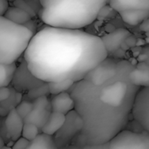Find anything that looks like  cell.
<instances>
[{"instance_id": "cell-7", "label": "cell", "mask_w": 149, "mask_h": 149, "mask_svg": "<svg viewBox=\"0 0 149 149\" xmlns=\"http://www.w3.org/2000/svg\"><path fill=\"white\" fill-rule=\"evenodd\" d=\"M45 84V83L44 81L38 79L32 74L28 68L26 61L23 58L21 63L17 65L10 86L17 93L25 94Z\"/></svg>"}, {"instance_id": "cell-20", "label": "cell", "mask_w": 149, "mask_h": 149, "mask_svg": "<svg viewBox=\"0 0 149 149\" xmlns=\"http://www.w3.org/2000/svg\"><path fill=\"white\" fill-rule=\"evenodd\" d=\"M50 94L52 96L63 93H68L76 83H74L72 80H64V81H59V82H52V83H47Z\"/></svg>"}, {"instance_id": "cell-30", "label": "cell", "mask_w": 149, "mask_h": 149, "mask_svg": "<svg viewBox=\"0 0 149 149\" xmlns=\"http://www.w3.org/2000/svg\"><path fill=\"white\" fill-rule=\"evenodd\" d=\"M10 4H9V2L6 1V0H0V16L3 17L6 11L8 10V9L10 8Z\"/></svg>"}, {"instance_id": "cell-15", "label": "cell", "mask_w": 149, "mask_h": 149, "mask_svg": "<svg viewBox=\"0 0 149 149\" xmlns=\"http://www.w3.org/2000/svg\"><path fill=\"white\" fill-rule=\"evenodd\" d=\"M65 121V114L52 112L49 118V120L47 121V123L42 129V133L47 135L54 136L62 127Z\"/></svg>"}, {"instance_id": "cell-17", "label": "cell", "mask_w": 149, "mask_h": 149, "mask_svg": "<svg viewBox=\"0 0 149 149\" xmlns=\"http://www.w3.org/2000/svg\"><path fill=\"white\" fill-rule=\"evenodd\" d=\"M122 20L129 25L141 24L149 18V10H130L120 13Z\"/></svg>"}, {"instance_id": "cell-40", "label": "cell", "mask_w": 149, "mask_h": 149, "mask_svg": "<svg viewBox=\"0 0 149 149\" xmlns=\"http://www.w3.org/2000/svg\"><path fill=\"white\" fill-rule=\"evenodd\" d=\"M0 149H12L11 148H9V147H7V146H5L4 148H0Z\"/></svg>"}, {"instance_id": "cell-25", "label": "cell", "mask_w": 149, "mask_h": 149, "mask_svg": "<svg viewBox=\"0 0 149 149\" xmlns=\"http://www.w3.org/2000/svg\"><path fill=\"white\" fill-rule=\"evenodd\" d=\"M12 3V6H15V7H17V8H20L24 10H25L26 12H28L31 17H34L35 16H37L36 12L30 7V5L26 3V1L24 0H17V1H12L11 2Z\"/></svg>"}, {"instance_id": "cell-42", "label": "cell", "mask_w": 149, "mask_h": 149, "mask_svg": "<svg viewBox=\"0 0 149 149\" xmlns=\"http://www.w3.org/2000/svg\"><path fill=\"white\" fill-rule=\"evenodd\" d=\"M146 36H147V38H149V32H147V33H146Z\"/></svg>"}, {"instance_id": "cell-39", "label": "cell", "mask_w": 149, "mask_h": 149, "mask_svg": "<svg viewBox=\"0 0 149 149\" xmlns=\"http://www.w3.org/2000/svg\"><path fill=\"white\" fill-rule=\"evenodd\" d=\"M61 149H81L80 148H79V147H76V146H72V145H71V146H69V147H67V148H61Z\"/></svg>"}, {"instance_id": "cell-11", "label": "cell", "mask_w": 149, "mask_h": 149, "mask_svg": "<svg viewBox=\"0 0 149 149\" xmlns=\"http://www.w3.org/2000/svg\"><path fill=\"white\" fill-rule=\"evenodd\" d=\"M4 123L10 135V138L14 142L22 137L24 121L19 116L16 109L10 111V113L4 118Z\"/></svg>"}, {"instance_id": "cell-6", "label": "cell", "mask_w": 149, "mask_h": 149, "mask_svg": "<svg viewBox=\"0 0 149 149\" xmlns=\"http://www.w3.org/2000/svg\"><path fill=\"white\" fill-rule=\"evenodd\" d=\"M110 149H149V134L125 129L111 140Z\"/></svg>"}, {"instance_id": "cell-21", "label": "cell", "mask_w": 149, "mask_h": 149, "mask_svg": "<svg viewBox=\"0 0 149 149\" xmlns=\"http://www.w3.org/2000/svg\"><path fill=\"white\" fill-rule=\"evenodd\" d=\"M49 94H50V91H49L48 84L45 83L42 86H39L38 88L24 94V100H28V101L33 102L34 100H36L38 98L48 97Z\"/></svg>"}, {"instance_id": "cell-9", "label": "cell", "mask_w": 149, "mask_h": 149, "mask_svg": "<svg viewBox=\"0 0 149 149\" xmlns=\"http://www.w3.org/2000/svg\"><path fill=\"white\" fill-rule=\"evenodd\" d=\"M133 117L149 134V87L142 88L139 92L133 109Z\"/></svg>"}, {"instance_id": "cell-12", "label": "cell", "mask_w": 149, "mask_h": 149, "mask_svg": "<svg viewBox=\"0 0 149 149\" xmlns=\"http://www.w3.org/2000/svg\"><path fill=\"white\" fill-rule=\"evenodd\" d=\"M51 105L52 112L59 113L65 115L75 110V101L69 93H63L52 96Z\"/></svg>"}, {"instance_id": "cell-38", "label": "cell", "mask_w": 149, "mask_h": 149, "mask_svg": "<svg viewBox=\"0 0 149 149\" xmlns=\"http://www.w3.org/2000/svg\"><path fill=\"white\" fill-rule=\"evenodd\" d=\"M4 147H5V141L2 138H0V148H3Z\"/></svg>"}, {"instance_id": "cell-26", "label": "cell", "mask_w": 149, "mask_h": 149, "mask_svg": "<svg viewBox=\"0 0 149 149\" xmlns=\"http://www.w3.org/2000/svg\"><path fill=\"white\" fill-rule=\"evenodd\" d=\"M0 125H1V127H0V138H2L5 141V143L7 145L8 141L10 142V141H13L11 140L10 135V134L8 132V129H7V127L5 126L4 118H2V120L0 121Z\"/></svg>"}, {"instance_id": "cell-32", "label": "cell", "mask_w": 149, "mask_h": 149, "mask_svg": "<svg viewBox=\"0 0 149 149\" xmlns=\"http://www.w3.org/2000/svg\"><path fill=\"white\" fill-rule=\"evenodd\" d=\"M24 26H25L26 28H28L30 31H31L34 34H36V33H37V32H36L37 25H36V22H35L33 19H31V20H30L29 22H27V23L24 24Z\"/></svg>"}, {"instance_id": "cell-34", "label": "cell", "mask_w": 149, "mask_h": 149, "mask_svg": "<svg viewBox=\"0 0 149 149\" xmlns=\"http://www.w3.org/2000/svg\"><path fill=\"white\" fill-rule=\"evenodd\" d=\"M141 53L145 54V55L148 57V59H147L146 63L149 65V45H146V46L143 47V49H142V51H141Z\"/></svg>"}, {"instance_id": "cell-19", "label": "cell", "mask_w": 149, "mask_h": 149, "mask_svg": "<svg viewBox=\"0 0 149 149\" xmlns=\"http://www.w3.org/2000/svg\"><path fill=\"white\" fill-rule=\"evenodd\" d=\"M17 68V65L16 63H0V87H8L10 86Z\"/></svg>"}, {"instance_id": "cell-4", "label": "cell", "mask_w": 149, "mask_h": 149, "mask_svg": "<svg viewBox=\"0 0 149 149\" xmlns=\"http://www.w3.org/2000/svg\"><path fill=\"white\" fill-rule=\"evenodd\" d=\"M34 36L24 25L0 17V63H16L24 54Z\"/></svg>"}, {"instance_id": "cell-22", "label": "cell", "mask_w": 149, "mask_h": 149, "mask_svg": "<svg viewBox=\"0 0 149 149\" xmlns=\"http://www.w3.org/2000/svg\"><path fill=\"white\" fill-rule=\"evenodd\" d=\"M41 134L40 130L37 126L31 123H24V128H23V133H22V137L28 140L29 141H33L35 138H37L39 134Z\"/></svg>"}, {"instance_id": "cell-10", "label": "cell", "mask_w": 149, "mask_h": 149, "mask_svg": "<svg viewBox=\"0 0 149 149\" xmlns=\"http://www.w3.org/2000/svg\"><path fill=\"white\" fill-rule=\"evenodd\" d=\"M132 33L125 28H118L113 31L100 37L102 42L109 54H114L121 49V45L126 42L127 38L130 37Z\"/></svg>"}, {"instance_id": "cell-36", "label": "cell", "mask_w": 149, "mask_h": 149, "mask_svg": "<svg viewBox=\"0 0 149 149\" xmlns=\"http://www.w3.org/2000/svg\"><path fill=\"white\" fill-rule=\"evenodd\" d=\"M127 60H128V62H129L133 66H134V67L139 64V61L137 60V58H134V57H131V58H128Z\"/></svg>"}, {"instance_id": "cell-41", "label": "cell", "mask_w": 149, "mask_h": 149, "mask_svg": "<svg viewBox=\"0 0 149 149\" xmlns=\"http://www.w3.org/2000/svg\"><path fill=\"white\" fill-rule=\"evenodd\" d=\"M145 40H146V43H148V44H149V38H146Z\"/></svg>"}, {"instance_id": "cell-27", "label": "cell", "mask_w": 149, "mask_h": 149, "mask_svg": "<svg viewBox=\"0 0 149 149\" xmlns=\"http://www.w3.org/2000/svg\"><path fill=\"white\" fill-rule=\"evenodd\" d=\"M30 141L23 137H21L20 139H18L17 141H15L13 147L11 148L12 149H26L27 147L29 146Z\"/></svg>"}, {"instance_id": "cell-23", "label": "cell", "mask_w": 149, "mask_h": 149, "mask_svg": "<svg viewBox=\"0 0 149 149\" xmlns=\"http://www.w3.org/2000/svg\"><path fill=\"white\" fill-rule=\"evenodd\" d=\"M117 13L118 12L108 3V4L105 5L100 10L98 17H97V20L100 21V22H102V21H105V20H107V19L113 18L116 16Z\"/></svg>"}, {"instance_id": "cell-14", "label": "cell", "mask_w": 149, "mask_h": 149, "mask_svg": "<svg viewBox=\"0 0 149 149\" xmlns=\"http://www.w3.org/2000/svg\"><path fill=\"white\" fill-rule=\"evenodd\" d=\"M130 81L140 88L149 87V65L146 62L139 63L130 73Z\"/></svg>"}, {"instance_id": "cell-35", "label": "cell", "mask_w": 149, "mask_h": 149, "mask_svg": "<svg viewBox=\"0 0 149 149\" xmlns=\"http://www.w3.org/2000/svg\"><path fill=\"white\" fill-rule=\"evenodd\" d=\"M145 45H146V40H145V39L138 38L137 44H136V46H137V47H144V46H146Z\"/></svg>"}, {"instance_id": "cell-2", "label": "cell", "mask_w": 149, "mask_h": 149, "mask_svg": "<svg viewBox=\"0 0 149 149\" xmlns=\"http://www.w3.org/2000/svg\"><path fill=\"white\" fill-rule=\"evenodd\" d=\"M107 58L100 37L50 26L35 34L24 54L29 70L45 83H78Z\"/></svg>"}, {"instance_id": "cell-28", "label": "cell", "mask_w": 149, "mask_h": 149, "mask_svg": "<svg viewBox=\"0 0 149 149\" xmlns=\"http://www.w3.org/2000/svg\"><path fill=\"white\" fill-rule=\"evenodd\" d=\"M11 94L10 86L8 87H0V102H3L10 98Z\"/></svg>"}, {"instance_id": "cell-5", "label": "cell", "mask_w": 149, "mask_h": 149, "mask_svg": "<svg viewBox=\"0 0 149 149\" xmlns=\"http://www.w3.org/2000/svg\"><path fill=\"white\" fill-rule=\"evenodd\" d=\"M85 122L81 116L75 111L65 115V121L59 131L54 135V140L58 149L71 146L73 141L81 134Z\"/></svg>"}, {"instance_id": "cell-37", "label": "cell", "mask_w": 149, "mask_h": 149, "mask_svg": "<svg viewBox=\"0 0 149 149\" xmlns=\"http://www.w3.org/2000/svg\"><path fill=\"white\" fill-rule=\"evenodd\" d=\"M121 49H122L123 51H125V52H126V51L129 50L130 48H129V46H128V45L126 44V42H125V43H123V44H122V45H121Z\"/></svg>"}, {"instance_id": "cell-16", "label": "cell", "mask_w": 149, "mask_h": 149, "mask_svg": "<svg viewBox=\"0 0 149 149\" xmlns=\"http://www.w3.org/2000/svg\"><path fill=\"white\" fill-rule=\"evenodd\" d=\"M3 17L20 25H24L27 22L32 19V17L28 12L15 6H10Z\"/></svg>"}, {"instance_id": "cell-13", "label": "cell", "mask_w": 149, "mask_h": 149, "mask_svg": "<svg viewBox=\"0 0 149 149\" xmlns=\"http://www.w3.org/2000/svg\"><path fill=\"white\" fill-rule=\"evenodd\" d=\"M109 4L119 13L130 10H149V0H111Z\"/></svg>"}, {"instance_id": "cell-29", "label": "cell", "mask_w": 149, "mask_h": 149, "mask_svg": "<svg viewBox=\"0 0 149 149\" xmlns=\"http://www.w3.org/2000/svg\"><path fill=\"white\" fill-rule=\"evenodd\" d=\"M81 149H110V141L104 143V144H99V145H86L84 146Z\"/></svg>"}, {"instance_id": "cell-33", "label": "cell", "mask_w": 149, "mask_h": 149, "mask_svg": "<svg viewBox=\"0 0 149 149\" xmlns=\"http://www.w3.org/2000/svg\"><path fill=\"white\" fill-rule=\"evenodd\" d=\"M140 29L144 31V32H149V18H148L147 20H145L141 25H140Z\"/></svg>"}, {"instance_id": "cell-24", "label": "cell", "mask_w": 149, "mask_h": 149, "mask_svg": "<svg viewBox=\"0 0 149 149\" xmlns=\"http://www.w3.org/2000/svg\"><path fill=\"white\" fill-rule=\"evenodd\" d=\"M33 109V102L31 101H28V100H23L17 107H16V111L17 112V113L19 114V116L24 120L32 111Z\"/></svg>"}, {"instance_id": "cell-3", "label": "cell", "mask_w": 149, "mask_h": 149, "mask_svg": "<svg viewBox=\"0 0 149 149\" xmlns=\"http://www.w3.org/2000/svg\"><path fill=\"white\" fill-rule=\"evenodd\" d=\"M40 20L47 26L79 30L93 23L107 0H40Z\"/></svg>"}, {"instance_id": "cell-18", "label": "cell", "mask_w": 149, "mask_h": 149, "mask_svg": "<svg viewBox=\"0 0 149 149\" xmlns=\"http://www.w3.org/2000/svg\"><path fill=\"white\" fill-rule=\"evenodd\" d=\"M26 149H58L56 145L54 136L41 133L37 138L30 141Z\"/></svg>"}, {"instance_id": "cell-31", "label": "cell", "mask_w": 149, "mask_h": 149, "mask_svg": "<svg viewBox=\"0 0 149 149\" xmlns=\"http://www.w3.org/2000/svg\"><path fill=\"white\" fill-rule=\"evenodd\" d=\"M137 38L134 36V35H131L130 37H128L126 40V44L129 46V48L133 49L136 46V44H137Z\"/></svg>"}, {"instance_id": "cell-1", "label": "cell", "mask_w": 149, "mask_h": 149, "mask_svg": "<svg viewBox=\"0 0 149 149\" xmlns=\"http://www.w3.org/2000/svg\"><path fill=\"white\" fill-rule=\"evenodd\" d=\"M134 68L127 59L108 57L70 90L85 122L72 146L104 144L127 128L141 89L130 81Z\"/></svg>"}, {"instance_id": "cell-8", "label": "cell", "mask_w": 149, "mask_h": 149, "mask_svg": "<svg viewBox=\"0 0 149 149\" xmlns=\"http://www.w3.org/2000/svg\"><path fill=\"white\" fill-rule=\"evenodd\" d=\"M52 113L51 100H49L48 97H41L33 101V109L24 121V123L34 124L42 133V129L49 120Z\"/></svg>"}]
</instances>
